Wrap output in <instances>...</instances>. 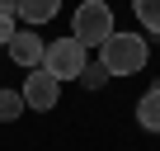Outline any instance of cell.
I'll return each mask as SVG.
<instances>
[{"label":"cell","instance_id":"6da1fadb","mask_svg":"<svg viewBox=\"0 0 160 151\" xmlns=\"http://www.w3.org/2000/svg\"><path fill=\"white\" fill-rule=\"evenodd\" d=\"M113 33H118V29H113L108 0H85V5L75 10V19H71V38H75L80 47H104Z\"/></svg>","mask_w":160,"mask_h":151},{"label":"cell","instance_id":"7a4b0ae2","mask_svg":"<svg viewBox=\"0 0 160 151\" xmlns=\"http://www.w3.org/2000/svg\"><path fill=\"white\" fill-rule=\"evenodd\" d=\"M99 61H104L108 76H132V71L146 66V38H137V33H113V38L99 47Z\"/></svg>","mask_w":160,"mask_h":151},{"label":"cell","instance_id":"3957f363","mask_svg":"<svg viewBox=\"0 0 160 151\" xmlns=\"http://www.w3.org/2000/svg\"><path fill=\"white\" fill-rule=\"evenodd\" d=\"M42 71L57 76V81H80V71H85V47H80L75 38H57V43H47V52H42Z\"/></svg>","mask_w":160,"mask_h":151},{"label":"cell","instance_id":"277c9868","mask_svg":"<svg viewBox=\"0 0 160 151\" xmlns=\"http://www.w3.org/2000/svg\"><path fill=\"white\" fill-rule=\"evenodd\" d=\"M19 95H24V104H28V109H38V113H42V109H57V99H61V81H57V76H47V71L38 66L28 81H24V90H19Z\"/></svg>","mask_w":160,"mask_h":151},{"label":"cell","instance_id":"5b68a950","mask_svg":"<svg viewBox=\"0 0 160 151\" xmlns=\"http://www.w3.org/2000/svg\"><path fill=\"white\" fill-rule=\"evenodd\" d=\"M42 52H47V47H42V38H38L33 29H19V33L10 38V57H14L19 66H38Z\"/></svg>","mask_w":160,"mask_h":151},{"label":"cell","instance_id":"8992f818","mask_svg":"<svg viewBox=\"0 0 160 151\" xmlns=\"http://www.w3.org/2000/svg\"><path fill=\"white\" fill-rule=\"evenodd\" d=\"M57 10H61V0H19L24 24H47V19H57Z\"/></svg>","mask_w":160,"mask_h":151},{"label":"cell","instance_id":"52a82bcc","mask_svg":"<svg viewBox=\"0 0 160 151\" xmlns=\"http://www.w3.org/2000/svg\"><path fill=\"white\" fill-rule=\"evenodd\" d=\"M137 123H141L146 132H160V85L141 95V104H137Z\"/></svg>","mask_w":160,"mask_h":151},{"label":"cell","instance_id":"ba28073f","mask_svg":"<svg viewBox=\"0 0 160 151\" xmlns=\"http://www.w3.org/2000/svg\"><path fill=\"white\" fill-rule=\"evenodd\" d=\"M24 113V95L19 90H0V123H14Z\"/></svg>","mask_w":160,"mask_h":151},{"label":"cell","instance_id":"9c48e42d","mask_svg":"<svg viewBox=\"0 0 160 151\" xmlns=\"http://www.w3.org/2000/svg\"><path fill=\"white\" fill-rule=\"evenodd\" d=\"M132 5H137V19L151 33H160V0H132Z\"/></svg>","mask_w":160,"mask_h":151},{"label":"cell","instance_id":"30bf717a","mask_svg":"<svg viewBox=\"0 0 160 151\" xmlns=\"http://www.w3.org/2000/svg\"><path fill=\"white\" fill-rule=\"evenodd\" d=\"M108 81V71H104V61H85V71H80V85L85 90H99Z\"/></svg>","mask_w":160,"mask_h":151},{"label":"cell","instance_id":"8fae6325","mask_svg":"<svg viewBox=\"0 0 160 151\" xmlns=\"http://www.w3.org/2000/svg\"><path fill=\"white\" fill-rule=\"evenodd\" d=\"M19 29H14V19L10 14H0V47H10V38H14Z\"/></svg>","mask_w":160,"mask_h":151},{"label":"cell","instance_id":"7c38bea8","mask_svg":"<svg viewBox=\"0 0 160 151\" xmlns=\"http://www.w3.org/2000/svg\"><path fill=\"white\" fill-rule=\"evenodd\" d=\"M0 14H10V19H14V14H19V0H0Z\"/></svg>","mask_w":160,"mask_h":151}]
</instances>
